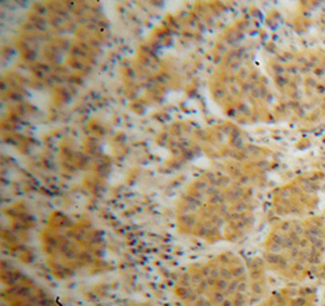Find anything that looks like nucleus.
Wrapping results in <instances>:
<instances>
[{
	"instance_id": "nucleus-1",
	"label": "nucleus",
	"mask_w": 325,
	"mask_h": 306,
	"mask_svg": "<svg viewBox=\"0 0 325 306\" xmlns=\"http://www.w3.org/2000/svg\"><path fill=\"white\" fill-rule=\"evenodd\" d=\"M311 305L308 298H305V296H297L291 300V306H307Z\"/></svg>"
},
{
	"instance_id": "nucleus-2",
	"label": "nucleus",
	"mask_w": 325,
	"mask_h": 306,
	"mask_svg": "<svg viewBox=\"0 0 325 306\" xmlns=\"http://www.w3.org/2000/svg\"><path fill=\"white\" fill-rule=\"evenodd\" d=\"M289 83H290V81L286 77H284V76H276L275 77V84L279 88H284L286 85H289Z\"/></svg>"
},
{
	"instance_id": "nucleus-3",
	"label": "nucleus",
	"mask_w": 325,
	"mask_h": 306,
	"mask_svg": "<svg viewBox=\"0 0 325 306\" xmlns=\"http://www.w3.org/2000/svg\"><path fill=\"white\" fill-rule=\"evenodd\" d=\"M292 227H294V223H292L291 221H284V222H281V225H280V231H281L284 234H287L289 232L292 231Z\"/></svg>"
},
{
	"instance_id": "nucleus-4",
	"label": "nucleus",
	"mask_w": 325,
	"mask_h": 306,
	"mask_svg": "<svg viewBox=\"0 0 325 306\" xmlns=\"http://www.w3.org/2000/svg\"><path fill=\"white\" fill-rule=\"evenodd\" d=\"M313 293H314V290H313L311 287H301V288L298 289V294H300V296L308 298V296L312 295Z\"/></svg>"
},
{
	"instance_id": "nucleus-5",
	"label": "nucleus",
	"mask_w": 325,
	"mask_h": 306,
	"mask_svg": "<svg viewBox=\"0 0 325 306\" xmlns=\"http://www.w3.org/2000/svg\"><path fill=\"white\" fill-rule=\"evenodd\" d=\"M292 223H294L292 231H295L298 235L303 237V233H305V229H306L305 225H303V223H301V222H292Z\"/></svg>"
},
{
	"instance_id": "nucleus-6",
	"label": "nucleus",
	"mask_w": 325,
	"mask_h": 306,
	"mask_svg": "<svg viewBox=\"0 0 325 306\" xmlns=\"http://www.w3.org/2000/svg\"><path fill=\"white\" fill-rule=\"evenodd\" d=\"M268 250H269V253H273V254H279L281 250H283V246L279 244H276L274 242H270L269 244H268Z\"/></svg>"
},
{
	"instance_id": "nucleus-7",
	"label": "nucleus",
	"mask_w": 325,
	"mask_h": 306,
	"mask_svg": "<svg viewBox=\"0 0 325 306\" xmlns=\"http://www.w3.org/2000/svg\"><path fill=\"white\" fill-rule=\"evenodd\" d=\"M290 192H291V195H295V196H301L302 194H305L303 190H302V188L300 185H297V184H292L290 187Z\"/></svg>"
},
{
	"instance_id": "nucleus-8",
	"label": "nucleus",
	"mask_w": 325,
	"mask_h": 306,
	"mask_svg": "<svg viewBox=\"0 0 325 306\" xmlns=\"http://www.w3.org/2000/svg\"><path fill=\"white\" fill-rule=\"evenodd\" d=\"M300 253H301V249H300L298 246H295L291 250H289V256H290L292 260L296 261V260L298 259V256H300Z\"/></svg>"
},
{
	"instance_id": "nucleus-9",
	"label": "nucleus",
	"mask_w": 325,
	"mask_h": 306,
	"mask_svg": "<svg viewBox=\"0 0 325 306\" xmlns=\"http://www.w3.org/2000/svg\"><path fill=\"white\" fill-rule=\"evenodd\" d=\"M273 70H274V72L276 73V76H283L285 72H286V68H285L281 63H275L274 66H273Z\"/></svg>"
},
{
	"instance_id": "nucleus-10",
	"label": "nucleus",
	"mask_w": 325,
	"mask_h": 306,
	"mask_svg": "<svg viewBox=\"0 0 325 306\" xmlns=\"http://www.w3.org/2000/svg\"><path fill=\"white\" fill-rule=\"evenodd\" d=\"M287 235H289V237L291 238V240H292V242L295 243V245L298 244V243H300V240L302 239V238H301V235H298L297 233H296V232H295V231H291V232H289V233H287Z\"/></svg>"
},
{
	"instance_id": "nucleus-11",
	"label": "nucleus",
	"mask_w": 325,
	"mask_h": 306,
	"mask_svg": "<svg viewBox=\"0 0 325 306\" xmlns=\"http://www.w3.org/2000/svg\"><path fill=\"white\" fill-rule=\"evenodd\" d=\"M305 83H306V87H307L308 89H317V87L319 85V84H318L314 79H312V78H307L305 81Z\"/></svg>"
},
{
	"instance_id": "nucleus-12",
	"label": "nucleus",
	"mask_w": 325,
	"mask_h": 306,
	"mask_svg": "<svg viewBox=\"0 0 325 306\" xmlns=\"http://www.w3.org/2000/svg\"><path fill=\"white\" fill-rule=\"evenodd\" d=\"M298 71H300V67L296 66V65H290V66L286 67V72L289 74H292V76H296L298 73Z\"/></svg>"
},
{
	"instance_id": "nucleus-13",
	"label": "nucleus",
	"mask_w": 325,
	"mask_h": 306,
	"mask_svg": "<svg viewBox=\"0 0 325 306\" xmlns=\"http://www.w3.org/2000/svg\"><path fill=\"white\" fill-rule=\"evenodd\" d=\"M296 246H298L301 250H303V249H307V248H311L312 245H311V243L308 242V239H306V238H302L301 240H300V243L296 245Z\"/></svg>"
},
{
	"instance_id": "nucleus-14",
	"label": "nucleus",
	"mask_w": 325,
	"mask_h": 306,
	"mask_svg": "<svg viewBox=\"0 0 325 306\" xmlns=\"http://www.w3.org/2000/svg\"><path fill=\"white\" fill-rule=\"evenodd\" d=\"M315 77H325V68H323L322 66H318L317 68H314V71H313Z\"/></svg>"
},
{
	"instance_id": "nucleus-15",
	"label": "nucleus",
	"mask_w": 325,
	"mask_h": 306,
	"mask_svg": "<svg viewBox=\"0 0 325 306\" xmlns=\"http://www.w3.org/2000/svg\"><path fill=\"white\" fill-rule=\"evenodd\" d=\"M287 296H290V298H292V299H295V298H297V296H300V294H298V289H295V288H290L289 290H287Z\"/></svg>"
},
{
	"instance_id": "nucleus-16",
	"label": "nucleus",
	"mask_w": 325,
	"mask_h": 306,
	"mask_svg": "<svg viewBox=\"0 0 325 306\" xmlns=\"http://www.w3.org/2000/svg\"><path fill=\"white\" fill-rule=\"evenodd\" d=\"M284 57L287 60V61H294L295 60V56L294 55V52H291V51H285L284 52Z\"/></svg>"
},
{
	"instance_id": "nucleus-17",
	"label": "nucleus",
	"mask_w": 325,
	"mask_h": 306,
	"mask_svg": "<svg viewBox=\"0 0 325 306\" xmlns=\"http://www.w3.org/2000/svg\"><path fill=\"white\" fill-rule=\"evenodd\" d=\"M319 239H320V238H318L317 235H312V237H309V238H308V242L311 243V245H315Z\"/></svg>"
},
{
	"instance_id": "nucleus-18",
	"label": "nucleus",
	"mask_w": 325,
	"mask_h": 306,
	"mask_svg": "<svg viewBox=\"0 0 325 306\" xmlns=\"http://www.w3.org/2000/svg\"><path fill=\"white\" fill-rule=\"evenodd\" d=\"M317 92L319 93V94H325V87L323 84H319L318 87H317V89H315Z\"/></svg>"
},
{
	"instance_id": "nucleus-19",
	"label": "nucleus",
	"mask_w": 325,
	"mask_h": 306,
	"mask_svg": "<svg viewBox=\"0 0 325 306\" xmlns=\"http://www.w3.org/2000/svg\"><path fill=\"white\" fill-rule=\"evenodd\" d=\"M309 71H311V70H309V68H308L306 65H305V66H301V67H300V72H301V73H305V74H307V73H308Z\"/></svg>"
},
{
	"instance_id": "nucleus-20",
	"label": "nucleus",
	"mask_w": 325,
	"mask_h": 306,
	"mask_svg": "<svg viewBox=\"0 0 325 306\" xmlns=\"http://www.w3.org/2000/svg\"><path fill=\"white\" fill-rule=\"evenodd\" d=\"M323 100H324V104H325V95H324V99H323Z\"/></svg>"
},
{
	"instance_id": "nucleus-21",
	"label": "nucleus",
	"mask_w": 325,
	"mask_h": 306,
	"mask_svg": "<svg viewBox=\"0 0 325 306\" xmlns=\"http://www.w3.org/2000/svg\"><path fill=\"white\" fill-rule=\"evenodd\" d=\"M307 306H311V305H307Z\"/></svg>"
}]
</instances>
